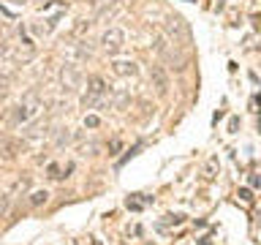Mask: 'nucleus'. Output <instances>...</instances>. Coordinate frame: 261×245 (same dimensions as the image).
I'll return each mask as SVG.
<instances>
[{
  "label": "nucleus",
  "instance_id": "13",
  "mask_svg": "<svg viewBox=\"0 0 261 245\" xmlns=\"http://www.w3.org/2000/svg\"><path fill=\"white\" fill-rule=\"evenodd\" d=\"M98 122H101V120H98L95 114H87V117H85V126L87 128H98Z\"/></svg>",
  "mask_w": 261,
  "mask_h": 245
},
{
  "label": "nucleus",
  "instance_id": "11",
  "mask_svg": "<svg viewBox=\"0 0 261 245\" xmlns=\"http://www.w3.org/2000/svg\"><path fill=\"white\" fill-rule=\"evenodd\" d=\"M46 199H49V193H46V191L30 193V204H33V207H41V204H46Z\"/></svg>",
  "mask_w": 261,
  "mask_h": 245
},
{
  "label": "nucleus",
  "instance_id": "6",
  "mask_svg": "<svg viewBox=\"0 0 261 245\" xmlns=\"http://www.w3.org/2000/svg\"><path fill=\"white\" fill-rule=\"evenodd\" d=\"M150 77H152V82H155V87H158V95H166V90H169V79H166V74H163L161 65H152Z\"/></svg>",
  "mask_w": 261,
  "mask_h": 245
},
{
  "label": "nucleus",
  "instance_id": "20",
  "mask_svg": "<svg viewBox=\"0 0 261 245\" xmlns=\"http://www.w3.org/2000/svg\"><path fill=\"white\" fill-rule=\"evenodd\" d=\"M36 3H44V6H46V3H49V0H36Z\"/></svg>",
  "mask_w": 261,
  "mask_h": 245
},
{
  "label": "nucleus",
  "instance_id": "7",
  "mask_svg": "<svg viewBox=\"0 0 261 245\" xmlns=\"http://www.w3.org/2000/svg\"><path fill=\"white\" fill-rule=\"evenodd\" d=\"M150 202H152V199H150L147 193H134V196H128V199H125V207H128V210H144Z\"/></svg>",
  "mask_w": 261,
  "mask_h": 245
},
{
  "label": "nucleus",
  "instance_id": "9",
  "mask_svg": "<svg viewBox=\"0 0 261 245\" xmlns=\"http://www.w3.org/2000/svg\"><path fill=\"white\" fill-rule=\"evenodd\" d=\"M19 147H22L19 142H14V139H8V142H0V153H3V158H14Z\"/></svg>",
  "mask_w": 261,
  "mask_h": 245
},
{
  "label": "nucleus",
  "instance_id": "3",
  "mask_svg": "<svg viewBox=\"0 0 261 245\" xmlns=\"http://www.w3.org/2000/svg\"><path fill=\"white\" fill-rule=\"evenodd\" d=\"M122 44H125V33H122L120 28H109V30L103 33V38H101V46H103V52H109V55L120 52V49H122Z\"/></svg>",
  "mask_w": 261,
  "mask_h": 245
},
{
  "label": "nucleus",
  "instance_id": "2",
  "mask_svg": "<svg viewBox=\"0 0 261 245\" xmlns=\"http://www.w3.org/2000/svg\"><path fill=\"white\" fill-rule=\"evenodd\" d=\"M60 85H63L65 93H76L82 87V71L73 63H65L60 68Z\"/></svg>",
  "mask_w": 261,
  "mask_h": 245
},
{
  "label": "nucleus",
  "instance_id": "16",
  "mask_svg": "<svg viewBox=\"0 0 261 245\" xmlns=\"http://www.w3.org/2000/svg\"><path fill=\"white\" fill-rule=\"evenodd\" d=\"M55 142H57V144H68V142H71V134H68V131H65V134H57Z\"/></svg>",
  "mask_w": 261,
  "mask_h": 245
},
{
  "label": "nucleus",
  "instance_id": "22",
  "mask_svg": "<svg viewBox=\"0 0 261 245\" xmlns=\"http://www.w3.org/2000/svg\"><path fill=\"white\" fill-rule=\"evenodd\" d=\"M125 3H130V0H125Z\"/></svg>",
  "mask_w": 261,
  "mask_h": 245
},
{
  "label": "nucleus",
  "instance_id": "10",
  "mask_svg": "<svg viewBox=\"0 0 261 245\" xmlns=\"http://www.w3.org/2000/svg\"><path fill=\"white\" fill-rule=\"evenodd\" d=\"M103 98H106V95H93V93H85V98H82V104H85L87 109H95V106H101V104H103Z\"/></svg>",
  "mask_w": 261,
  "mask_h": 245
},
{
  "label": "nucleus",
  "instance_id": "1",
  "mask_svg": "<svg viewBox=\"0 0 261 245\" xmlns=\"http://www.w3.org/2000/svg\"><path fill=\"white\" fill-rule=\"evenodd\" d=\"M41 106H44V104L38 101V95H36V93L24 95V98H22V104L14 109V126H22V122L33 120V117H36V114L41 112Z\"/></svg>",
  "mask_w": 261,
  "mask_h": 245
},
{
  "label": "nucleus",
  "instance_id": "8",
  "mask_svg": "<svg viewBox=\"0 0 261 245\" xmlns=\"http://www.w3.org/2000/svg\"><path fill=\"white\" fill-rule=\"evenodd\" d=\"M87 93H93V95H106V82L103 77H87Z\"/></svg>",
  "mask_w": 261,
  "mask_h": 245
},
{
  "label": "nucleus",
  "instance_id": "19",
  "mask_svg": "<svg viewBox=\"0 0 261 245\" xmlns=\"http://www.w3.org/2000/svg\"><path fill=\"white\" fill-rule=\"evenodd\" d=\"M237 126H240V120L231 117V122H228V131H237Z\"/></svg>",
  "mask_w": 261,
  "mask_h": 245
},
{
  "label": "nucleus",
  "instance_id": "15",
  "mask_svg": "<svg viewBox=\"0 0 261 245\" xmlns=\"http://www.w3.org/2000/svg\"><path fill=\"white\" fill-rule=\"evenodd\" d=\"M49 177H52V180H60V166H57V163H49Z\"/></svg>",
  "mask_w": 261,
  "mask_h": 245
},
{
  "label": "nucleus",
  "instance_id": "18",
  "mask_svg": "<svg viewBox=\"0 0 261 245\" xmlns=\"http://www.w3.org/2000/svg\"><path fill=\"white\" fill-rule=\"evenodd\" d=\"M261 185V180H258V175H250V188H258Z\"/></svg>",
  "mask_w": 261,
  "mask_h": 245
},
{
  "label": "nucleus",
  "instance_id": "17",
  "mask_svg": "<svg viewBox=\"0 0 261 245\" xmlns=\"http://www.w3.org/2000/svg\"><path fill=\"white\" fill-rule=\"evenodd\" d=\"M125 101H128V93H117V95H114V106H122Z\"/></svg>",
  "mask_w": 261,
  "mask_h": 245
},
{
  "label": "nucleus",
  "instance_id": "14",
  "mask_svg": "<svg viewBox=\"0 0 261 245\" xmlns=\"http://www.w3.org/2000/svg\"><path fill=\"white\" fill-rule=\"evenodd\" d=\"M185 220V215H166V224H171V226H179Z\"/></svg>",
  "mask_w": 261,
  "mask_h": 245
},
{
  "label": "nucleus",
  "instance_id": "12",
  "mask_svg": "<svg viewBox=\"0 0 261 245\" xmlns=\"http://www.w3.org/2000/svg\"><path fill=\"white\" fill-rule=\"evenodd\" d=\"M237 196H240L245 204H253V191H250V188H240V193H237Z\"/></svg>",
  "mask_w": 261,
  "mask_h": 245
},
{
  "label": "nucleus",
  "instance_id": "4",
  "mask_svg": "<svg viewBox=\"0 0 261 245\" xmlns=\"http://www.w3.org/2000/svg\"><path fill=\"white\" fill-rule=\"evenodd\" d=\"M166 33L171 38H185L188 36V28H185V22H182V16H166Z\"/></svg>",
  "mask_w": 261,
  "mask_h": 245
},
{
  "label": "nucleus",
  "instance_id": "5",
  "mask_svg": "<svg viewBox=\"0 0 261 245\" xmlns=\"http://www.w3.org/2000/svg\"><path fill=\"white\" fill-rule=\"evenodd\" d=\"M112 71L117 74V77H136L139 65L134 60H114L112 63Z\"/></svg>",
  "mask_w": 261,
  "mask_h": 245
},
{
  "label": "nucleus",
  "instance_id": "21",
  "mask_svg": "<svg viewBox=\"0 0 261 245\" xmlns=\"http://www.w3.org/2000/svg\"><path fill=\"white\" fill-rule=\"evenodd\" d=\"M0 87H6V79H0Z\"/></svg>",
  "mask_w": 261,
  "mask_h": 245
}]
</instances>
